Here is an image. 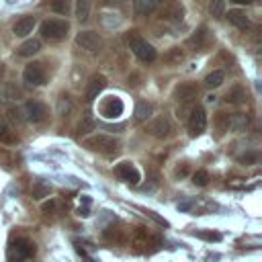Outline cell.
Segmentation results:
<instances>
[{
    "instance_id": "obj_1",
    "label": "cell",
    "mask_w": 262,
    "mask_h": 262,
    "mask_svg": "<svg viewBox=\"0 0 262 262\" xmlns=\"http://www.w3.org/2000/svg\"><path fill=\"white\" fill-rule=\"evenodd\" d=\"M127 45H129V49L135 53V57H137L139 61H154V59L158 57L154 45H149L145 39H141L135 31H131V33L127 35Z\"/></svg>"
},
{
    "instance_id": "obj_2",
    "label": "cell",
    "mask_w": 262,
    "mask_h": 262,
    "mask_svg": "<svg viewBox=\"0 0 262 262\" xmlns=\"http://www.w3.org/2000/svg\"><path fill=\"white\" fill-rule=\"evenodd\" d=\"M70 31L68 20L61 18H47L41 23V37L49 39V41H61Z\"/></svg>"
},
{
    "instance_id": "obj_3",
    "label": "cell",
    "mask_w": 262,
    "mask_h": 262,
    "mask_svg": "<svg viewBox=\"0 0 262 262\" xmlns=\"http://www.w3.org/2000/svg\"><path fill=\"white\" fill-rule=\"evenodd\" d=\"M84 145L94 149V151H100V154H113V151L119 149V141L113 135H106V133H98V135L86 137Z\"/></svg>"
},
{
    "instance_id": "obj_4",
    "label": "cell",
    "mask_w": 262,
    "mask_h": 262,
    "mask_svg": "<svg viewBox=\"0 0 262 262\" xmlns=\"http://www.w3.org/2000/svg\"><path fill=\"white\" fill-rule=\"evenodd\" d=\"M35 254V244L27 237H18L16 242H12L10 250H8V260L10 262H23L25 258H31Z\"/></svg>"
},
{
    "instance_id": "obj_5",
    "label": "cell",
    "mask_w": 262,
    "mask_h": 262,
    "mask_svg": "<svg viewBox=\"0 0 262 262\" xmlns=\"http://www.w3.org/2000/svg\"><path fill=\"white\" fill-rule=\"evenodd\" d=\"M125 111V104L119 96H106L102 98V102L98 104V113L104 117V119H119Z\"/></svg>"
},
{
    "instance_id": "obj_6",
    "label": "cell",
    "mask_w": 262,
    "mask_h": 262,
    "mask_svg": "<svg viewBox=\"0 0 262 262\" xmlns=\"http://www.w3.org/2000/svg\"><path fill=\"white\" fill-rule=\"evenodd\" d=\"M45 68H43V63H39V61H33V63H29L27 68H25V72H23V80L29 84V86H41V84H45Z\"/></svg>"
},
{
    "instance_id": "obj_7",
    "label": "cell",
    "mask_w": 262,
    "mask_h": 262,
    "mask_svg": "<svg viewBox=\"0 0 262 262\" xmlns=\"http://www.w3.org/2000/svg\"><path fill=\"white\" fill-rule=\"evenodd\" d=\"M23 115H25V121H31V123H41L47 115V108L43 102L39 100H27L25 106H23Z\"/></svg>"
},
{
    "instance_id": "obj_8",
    "label": "cell",
    "mask_w": 262,
    "mask_h": 262,
    "mask_svg": "<svg viewBox=\"0 0 262 262\" xmlns=\"http://www.w3.org/2000/svg\"><path fill=\"white\" fill-rule=\"evenodd\" d=\"M207 127V113L203 106H194L190 108V115H188V129L192 135H199L201 131H205Z\"/></svg>"
},
{
    "instance_id": "obj_9",
    "label": "cell",
    "mask_w": 262,
    "mask_h": 262,
    "mask_svg": "<svg viewBox=\"0 0 262 262\" xmlns=\"http://www.w3.org/2000/svg\"><path fill=\"white\" fill-rule=\"evenodd\" d=\"M115 174H117L121 180L129 182V184H137V182L141 180L139 170H137L131 162H121V164H117V166H115Z\"/></svg>"
},
{
    "instance_id": "obj_10",
    "label": "cell",
    "mask_w": 262,
    "mask_h": 262,
    "mask_svg": "<svg viewBox=\"0 0 262 262\" xmlns=\"http://www.w3.org/2000/svg\"><path fill=\"white\" fill-rule=\"evenodd\" d=\"M76 43H78L82 49L90 51V53H94V51L100 49V37H98L94 31H80V33L76 35Z\"/></svg>"
},
{
    "instance_id": "obj_11",
    "label": "cell",
    "mask_w": 262,
    "mask_h": 262,
    "mask_svg": "<svg viewBox=\"0 0 262 262\" xmlns=\"http://www.w3.org/2000/svg\"><path fill=\"white\" fill-rule=\"evenodd\" d=\"M172 131V127H170V121H168V117H156L149 125H147V133L149 135H154V137H158V139H164V137H168V133Z\"/></svg>"
},
{
    "instance_id": "obj_12",
    "label": "cell",
    "mask_w": 262,
    "mask_h": 262,
    "mask_svg": "<svg viewBox=\"0 0 262 262\" xmlns=\"http://www.w3.org/2000/svg\"><path fill=\"white\" fill-rule=\"evenodd\" d=\"M104 86H106V78H104V76H100V74H98V76H92L90 82H88V86H86V92H84L86 102L96 100L98 94L104 90Z\"/></svg>"
},
{
    "instance_id": "obj_13",
    "label": "cell",
    "mask_w": 262,
    "mask_h": 262,
    "mask_svg": "<svg viewBox=\"0 0 262 262\" xmlns=\"http://www.w3.org/2000/svg\"><path fill=\"white\" fill-rule=\"evenodd\" d=\"M199 94V86L194 82H184L180 86H176V98L182 102V104H190Z\"/></svg>"
},
{
    "instance_id": "obj_14",
    "label": "cell",
    "mask_w": 262,
    "mask_h": 262,
    "mask_svg": "<svg viewBox=\"0 0 262 262\" xmlns=\"http://www.w3.org/2000/svg\"><path fill=\"white\" fill-rule=\"evenodd\" d=\"M35 25H37L35 16H23V18H18V20L12 25V33H14L16 37H27L29 33H33Z\"/></svg>"
},
{
    "instance_id": "obj_15",
    "label": "cell",
    "mask_w": 262,
    "mask_h": 262,
    "mask_svg": "<svg viewBox=\"0 0 262 262\" xmlns=\"http://www.w3.org/2000/svg\"><path fill=\"white\" fill-rule=\"evenodd\" d=\"M209 41H211V37H209L207 27H201V29H199V31H194V35L186 41V45H190L192 49H203V47H207V45H209Z\"/></svg>"
},
{
    "instance_id": "obj_16",
    "label": "cell",
    "mask_w": 262,
    "mask_h": 262,
    "mask_svg": "<svg viewBox=\"0 0 262 262\" xmlns=\"http://www.w3.org/2000/svg\"><path fill=\"white\" fill-rule=\"evenodd\" d=\"M162 0H133V12L137 16H143V14H149L154 12L158 6H160Z\"/></svg>"
},
{
    "instance_id": "obj_17",
    "label": "cell",
    "mask_w": 262,
    "mask_h": 262,
    "mask_svg": "<svg viewBox=\"0 0 262 262\" xmlns=\"http://www.w3.org/2000/svg\"><path fill=\"white\" fill-rule=\"evenodd\" d=\"M39 49H41V41H39V39H27L23 45L16 47V53H18L20 57H31V55H35Z\"/></svg>"
},
{
    "instance_id": "obj_18",
    "label": "cell",
    "mask_w": 262,
    "mask_h": 262,
    "mask_svg": "<svg viewBox=\"0 0 262 262\" xmlns=\"http://www.w3.org/2000/svg\"><path fill=\"white\" fill-rule=\"evenodd\" d=\"M51 194V184H47L45 180H35L33 182V186H31V196L35 199V201H41V199H45V196H49Z\"/></svg>"
},
{
    "instance_id": "obj_19",
    "label": "cell",
    "mask_w": 262,
    "mask_h": 262,
    "mask_svg": "<svg viewBox=\"0 0 262 262\" xmlns=\"http://www.w3.org/2000/svg\"><path fill=\"white\" fill-rule=\"evenodd\" d=\"M227 20L233 25V27H237V29H248V16H246V12L244 10H239V8H233V10H229L227 12Z\"/></svg>"
},
{
    "instance_id": "obj_20",
    "label": "cell",
    "mask_w": 262,
    "mask_h": 262,
    "mask_svg": "<svg viewBox=\"0 0 262 262\" xmlns=\"http://www.w3.org/2000/svg\"><path fill=\"white\" fill-rule=\"evenodd\" d=\"M248 127V117L244 113H233L231 117H227V129L231 131H246Z\"/></svg>"
},
{
    "instance_id": "obj_21",
    "label": "cell",
    "mask_w": 262,
    "mask_h": 262,
    "mask_svg": "<svg viewBox=\"0 0 262 262\" xmlns=\"http://www.w3.org/2000/svg\"><path fill=\"white\" fill-rule=\"evenodd\" d=\"M90 8H92V0H76V18L80 23H86L90 16Z\"/></svg>"
},
{
    "instance_id": "obj_22",
    "label": "cell",
    "mask_w": 262,
    "mask_h": 262,
    "mask_svg": "<svg viewBox=\"0 0 262 262\" xmlns=\"http://www.w3.org/2000/svg\"><path fill=\"white\" fill-rule=\"evenodd\" d=\"M133 117H135V121H145V119H149V117H151V104L145 102V100H139V102L135 104Z\"/></svg>"
},
{
    "instance_id": "obj_23",
    "label": "cell",
    "mask_w": 262,
    "mask_h": 262,
    "mask_svg": "<svg viewBox=\"0 0 262 262\" xmlns=\"http://www.w3.org/2000/svg\"><path fill=\"white\" fill-rule=\"evenodd\" d=\"M223 80H225V74H223L221 70H213L211 74H207V78H205V86H207V88H217V86L223 84Z\"/></svg>"
},
{
    "instance_id": "obj_24",
    "label": "cell",
    "mask_w": 262,
    "mask_h": 262,
    "mask_svg": "<svg viewBox=\"0 0 262 262\" xmlns=\"http://www.w3.org/2000/svg\"><path fill=\"white\" fill-rule=\"evenodd\" d=\"M225 100L231 102V104H239V102L246 100V90H244L242 86H233V88L225 94Z\"/></svg>"
},
{
    "instance_id": "obj_25",
    "label": "cell",
    "mask_w": 262,
    "mask_h": 262,
    "mask_svg": "<svg viewBox=\"0 0 262 262\" xmlns=\"http://www.w3.org/2000/svg\"><path fill=\"white\" fill-rule=\"evenodd\" d=\"M70 111H72V100H70V96H68V94H61V96L57 98V115H59V117H68Z\"/></svg>"
},
{
    "instance_id": "obj_26",
    "label": "cell",
    "mask_w": 262,
    "mask_h": 262,
    "mask_svg": "<svg viewBox=\"0 0 262 262\" xmlns=\"http://www.w3.org/2000/svg\"><path fill=\"white\" fill-rule=\"evenodd\" d=\"M51 10L57 12V14H63L68 16L70 14V0H51Z\"/></svg>"
},
{
    "instance_id": "obj_27",
    "label": "cell",
    "mask_w": 262,
    "mask_h": 262,
    "mask_svg": "<svg viewBox=\"0 0 262 262\" xmlns=\"http://www.w3.org/2000/svg\"><path fill=\"white\" fill-rule=\"evenodd\" d=\"M182 57H184V53H182V49H180V47H172V49L164 55L166 63H180V61H182Z\"/></svg>"
},
{
    "instance_id": "obj_28",
    "label": "cell",
    "mask_w": 262,
    "mask_h": 262,
    "mask_svg": "<svg viewBox=\"0 0 262 262\" xmlns=\"http://www.w3.org/2000/svg\"><path fill=\"white\" fill-rule=\"evenodd\" d=\"M6 119H8L10 123H23V121H25L23 108H20V106H10V108L6 111Z\"/></svg>"
},
{
    "instance_id": "obj_29",
    "label": "cell",
    "mask_w": 262,
    "mask_h": 262,
    "mask_svg": "<svg viewBox=\"0 0 262 262\" xmlns=\"http://www.w3.org/2000/svg\"><path fill=\"white\" fill-rule=\"evenodd\" d=\"M0 143H16V135H14V131L10 129V127H4V125H0Z\"/></svg>"
},
{
    "instance_id": "obj_30",
    "label": "cell",
    "mask_w": 262,
    "mask_h": 262,
    "mask_svg": "<svg viewBox=\"0 0 262 262\" xmlns=\"http://www.w3.org/2000/svg\"><path fill=\"white\" fill-rule=\"evenodd\" d=\"M209 12H211V16H223V12H225V2H223V0H211V2H209Z\"/></svg>"
},
{
    "instance_id": "obj_31",
    "label": "cell",
    "mask_w": 262,
    "mask_h": 262,
    "mask_svg": "<svg viewBox=\"0 0 262 262\" xmlns=\"http://www.w3.org/2000/svg\"><path fill=\"white\" fill-rule=\"evenodd\" d=\"M192 182H194L196 186H205V184L209 182V174H207V170H199V172H194V174H192Z\"/></svg>"
},
{
    "instance_id": "obj_32",
    "label": "cell",
    "mask_w": 262,
    "mask_h": 262,
    "mask_svg": "<svg viewBox=\"0 0 262 262\" xmlns=\"http://www.w3.org/2000/svg\"><path fill=\"white\" fill-rule=\"evenodd\" d=\"M94 125H96V123H94V119H92L90 115H86V117H84V121L80 123V127H78V129H80L82 133H86V131H92V129H94Z\"/></svg>"
},
{
    "instance_id": "obj_33",
    "label": "cell",
    "mask_w": 262,
    "mask_h": 262,
    "mask_svg": "<svg viewBox=\"0 0 262 262\" xmlns=\"http://www.w3.org/2000/svg\"><path fill=\"white\" fill-rule=\"evenodd\" d=\"M196 235L203 237V239H209V242H219V239H221V235H219L217 231H199Z\"/></svg>"
},
{
    "instance_id": "obj_34",
    "label": "cell",
    "mask_w": 262,
    "mask_h": 262,
    "mask_svg": "<svg viewBox=\"0 0 262 262\" xmlns=\"http://www.w3.org/2000/svg\"><path fill=\"white\" fill-rule=\"evenodd\" d=\"M55 209H57V203L53 201V199H49L47 203H43V213H55Z\"/></svg>"
},
{
    "instance_id": "obj_35",
    "label": "cell",
    "mask_w": 262,
    "mask_h": 262,
    "mask_svg": "<svg viewBox=\"0 0 262 262\" xmlns=\"http://www.w3.org/2000/svg\"><path fill=\"white\" fill-rule=\"evenodd\" d=\"M256 160H258V156H256V154H246V156H239V162H242V164H256Z\"/></svg>"
},
{
    "instance_id": "obj_36",
    "label": "cell",
    "mask_w": 262,
    "mask_h": 262,
    "mask_svg": "<svg viewBox=\"0 0 262 262\" xmlns=\"http://www.w3.org/2000/svg\"><path fill=\"white\" fill-rule=\"evenodd\" d=\"M186 174H188V164H182V166H178V168L174 170V176H176V178H178V176L182 178V176H186Z\"/></svg>"
},
{
    "instance_id": "obj_37",
    "label": "cell",
    "mask_w": 262,
    "mask_h": 262,
    "mask_svg": "<svg viewBox=\"0 0 262 262\" xmlns=\"http://www.w3.org/2000/svg\"><path fill=\"white\" fill-rule=\"evenodd\" d=\"M78 215H80V217H88L90 213H88V209H86V207H84V209L80 207V209H78Z\"/></svg>"
},
{
    "instance_id": "obj_38",
    "label": "cell",
    "mask_w": 262,
    "mask_h": 262,
    "mask_svg": "<svg viewBox=\"0 0 262 262\" xmlns=\"http://www.w3.org/2000/svg\"><path fill=\"white\" fill-rule=\"evenodd\" d=\"M231 2H235V4H250L252 0H231Z\"/></svg>"
},
{
    "instance_id": "obj_39",
    "label": "cell",
    "mask_w": 262,
    "mask_h": 262,
    "mask_svg": "<svg viewBox=\"0 0 262 262\" xmlns=\"http://www.w3.org/2000/svg\"><path fill=\"white\" fill-rule=\"evenodd\" d=\"M2 72H4V68H2V66H0V76H2Z\"/></svg>"
}]
</instances>
